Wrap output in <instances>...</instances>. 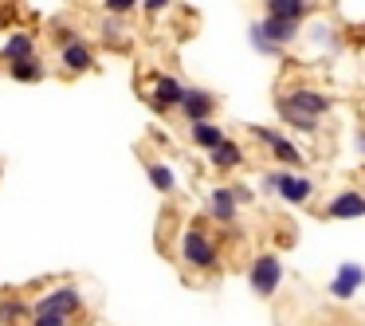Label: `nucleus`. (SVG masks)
Listing matches in <instances>:
<instances>
[{
    "mask_svg": "<svg viewBox=\"0 0 365 326\" xmlns=\"http://www.w3.org/2000/svg\"><path fill=\"white\" fill-rule=\"evenodd\" d=\"M279 279H283V263L275 255H259L252 263V287L255 295H275L279 291Z\"/></svg>",
    "mask_w": 365,
    "mask_h": 326,
    "instance_id": "nucleus-3",
    "label": "nucleus"
},
{
    "mask_svg": "<svg viewBox=\"0 0 365 326\" xmlns=\"http://www.w3.org/2000/svg\"><path fill=\"white\" fill-rule=\"evenodd\" d=\"M267 12L283 20H302L307 16V0H267Z\"/></svg>",
    "mask_w": 365,
    "mask_h": 326,
    "instance_id": "nucleus-11",
    "label": "nucleus"
},
{
    "mask_svg": "<svg viewBox=\"0 0 365 326\" xmlns=\"http://www.w3.org/2000/svg\"><path fill=\"white\" fill-rule=\"evenodd\" d=\"M181 95H185V87L177 79H158V98H153V106H158V111L177 106V103H181Z\"/></svg>",
    "mask_w": 365,
    "mask_h": 326,
    "instance_id": "nucleus-10",
    "label": "nucleus"
},
{
    "mask_svg": "<svg viewBox=\"0 0 365 326\" xmlns=\"http://www.w3.org/2000/svg\"><path fill=\"white\" fill-rule=\"evenodd\" d=\"M150 177H153V185H158L161 193L173 189V169H165V165H150Z\"/></svg>",
    "mask_w": 365,
    "mask_h": 326,
    "instance_id": "nucleus-19",
    "label": "nucleus"
},
{
    "mask_svg": "<svg viewBox=\"0 0 365 326\" xmlns=\"http://www.w3.org/2000/svg\"><path fill=\"white\" fill-rule=\"evenodd\" d=\"M361 279H365V271L357 268V263H346V268L338 271V279L330 283V291L338 295V299H349V295H354L357 287H361Z\"/></svg>",
    "mask_w": 365,
    "mask_h": 326,
    "instance_id": "nucleus-7",
    "label": "nucleus"
},
{
    "mask_svg": "<svg viewBox=\"0 0 365 326\" xmlns=\"http://www.w3.org/2000/svg\"><path fill=\"white\" fill-rule=\"evenodd\" d=\"M267 185H271V189H279V197H283V200H291V205H299V200H307V197H310V181H307V177L275 173Z\"/></svg>",
    "mask_w": 365,
    "mask_h": 326,
    "instance_id": "nucleus-5",
    "label": "nucleus"
},
{
    "mask_svg": "<svg viewBox=\"0 0 365 326\" xmlns=\"http://www.w3.org/2000/svg\"><path fill=\"white\" fill-rule=\"evenodd\" d=\"M36 326H67V315H36Z\"/></svg>",
    "mask_w": 365,
    "mask_h": 326,
    "instance_id": "nucleus-20",
    "label": "nucleus"
},
{
    "mask_svg": "<svg viewBox=\"0 0 365 326\" xmlns=\"http://www.w3.org/2000/svg\"><path fill=\"white\" fill-rule=\"evenodd\" d=\"M236 193L232 189H216L212 193V216L216 220H232V216H236Z\"/></svg>",
    "mask_w": 365,
    "mask_h": 326,
    "instance_id": "nucleus-13",
    "label": "nucleus"
},
{
    "mask_svg": "<svg viewBox=\"0 0 365 326\" xmlns=\"http://www.w3.org/2000/svg\"><path fill=\"white\" fill-rule=\"evenodd\" d=\"M32 36H24V32H16V36H9V44H4V59L9 63H16V59H28L32 56Z\"/></svg>",
    "mask_w": 365,
    "mask_h": 326,
    "instance_id": "nucleus-14",
    "label": "nucleus"
},
{
    "mask_svg": "<svg viewBox=\"0 0 365 326\" xmlns=\"http://www.w3.org/2000/svg\"><path fill=\"white\" fill-rule=\"evenodd\" d=\"M192 142L205 146V150H212V146H220V142H224V134H220L216 126H208L205 118H200V122H192Z\"/></svg>",
    "mask_w": 365,
    "mask_h": 326,
    "instance_id": "nucleus-16",
    "label": "nucleus"
},
{
    "mask_svg": "<svg viewBox=\"0 0 365 326\" xmlns=\"http://www.w3.org/2000/svg\"><path fill=\"white\" fill-rule=\"evenodd\" d=\"M279 111H283V118L294 122V126L314 130V122L330 111V98L318 95V91H294V95H287L283 103H279Z\"/></svg>",
    "mask_w": 365,
    "mask_h": 326,
    "instance_id": "nucleus-1",
    "label": "nucleus"
},
{
    "mask_svg": "<svg viewBox=\"0 0 365 326\" xmlns=\"http://www.w3.org/2000/svg\"><path fill=\"white\" fill-rule=\"evenodd\" d=\"M9 67H12V79H24V83L40 79V63H36L32 56H28V59H16V63H9Z\"/></svg>",
    "mask_w": 365,
    "mask_h": 326,
    "instance_id": "nucleus-17",
    "label": "nucleus"
},
{
    "mask_svg": "<svg viewBox=\"0 0 365 326\" xmlns=\"http://www.w3.org/2000/svg\"><path fill=\"white\" fill-rule=\"evenodd\" d=\"M20 318H24V302H0V326L20 322Z\"/></svg>",
    "mask_w": 365,
    "mask_h": 326,
    "instance_id": "nucleus-18",
    "label": "nucleus"
},
{
    "mask_svg": "<svg viewBox=\"0 0 365 326\" xmlns=\"http://www.w3.org/2000/svg\"><path fill=\"white\" fill-rule=\"evenodd\" d=\"M255 138H263V142L271 146V153H275V158H283L287 165H299L302 161V153L294 150L291 142H287V138H279V134H271V130H255Z\"/></svg>",
    "mask_w": 365,
    "mask_h": 326,
    "instance_id": "nucleus-9",
    "label": "nucleus"
},
{
    "mask_svg": "<svg viewBox=\"0 0 365 326\" xmlns=\"http://www.w3.org/2000/svg\"><path fill=\"white\" fill-rule=\"evenodd\" d=\"M177 106H181V111L189 114V122H200V118H208V114H212V95H200V91H185Z\"/></svg>",
    "mask_w": 365,
    "mask_h": 326,
    "instance_id": "nucleus-8",
    "label": "nucleus"
},
{
    "mask_svg": "<svg viewBox=\"0 0 365 326\" xmlns=\"http://www.w3.org/2000/svg\"><path fill=\"white\" fill-rule=\"evenodd\" d=\"M134 4H138V0H106V9H110V12H130Z\"/></svg>",
    "mask_w": 365,
    "mask_h": 326,
    "instance_id": "nucleus-21",
    "label": "nucleus"
},
{
    "mask_svg": "<svg viewBox=\"0 0 365 326\" xmlns=\"http://www.w3.org/2000/svg\"><path fill=\"white\" fill-rule=\"evenodd\" d=\"M165 4H169V0H145V9H150V12H161Z\"/></svg>",
    "mask_w": 365,
    "mask_h": 326,
    "instance_id": "nucleus-22",
    "label": "nucleus"
},
{
    "mask_svg": "<svg viewBox=\"0 0 365 326\" xmlns=\"http://www.w3.org/2000/svg\"><path fill=\"white\" fill-rule=\"evenodd\" d=\"M63 67H67V71H87V67H91V51L83 48V44H67V48H63Z\"/></svg>",
    "mask_w": 365,
    "mask_h": 326,
    "instance_id": "nucleus-15",
    "label": "nucleus"
},
{
    "mask_svg": "<svg viewBox=\"0 0 365 326\" xmlns=\"http://www.w3.org/2000/svg\"><path fill=\"white\" fill-rule=\"evenodd\" d=\"M181 255H185V263H192V268H212L216 263V248L200 228H189L181 236Z\"/></svg>",
    "mask_w": 365,
    "mask_h": 326,
    "instance_id": "nucleus-2",
    "label": "nucleus"
},
{
    "mask_svg": "<svg viewBox=\"0 0 365 326\" xmlns=\"http://www.w3.org/2000/svg\"><path fill=\"white\" fill-rule=\"evenodd\" d=\"M330 216H338V220L365 216V197H361V193H341V197H334L330 200Z\"/></svg>",
    "mask_w": 365,
    "mask_h": 326,
    "instance_id": "nucleus-6",
    "label": "nucleus"
},
{
    "mask_svg": "<svg viewBox=\"0 0 365 326\" xmlns=\"http://www.w3.org/2000/svg\"><path fill=\"white\" fill-rule=\"evenodd\" d=\"M361 150H365V138H361Z\"/></svg>",
    "mask_w": 365,
    "mask_h": 326,
    "instance_id": "nucleus-23",
    "label": "nucleus"
},
{
    "mask_svg": "<svg viewBox=\"0 0 365 326\" xmlns=\"http://www.w3.org/2000/svg\"><path fill=\"white\" fill-rule=\"evenodd\" d=\"M79 307V291L75 287H59V291H51V295H43L40 302H36V315H71V310Z\"/></svg>",
    "mask_w": 365,
    "mask_h": 326,
    "instance_id": "nucleus-4",
    "label": "nucleus"
},
{
    "mask_svg": "<svg viewBox=\"0 0 365 326\" xmlns=\"http://www.w3.org/2000/svg\"><path fill=\"white\" fill-rule=\"evenodd\" d=\"M208 153H212V165L216 169H232V165H240V158H244V153H240V146H232L228 138H224L220 146H212Z\"/></svg>",
    "mask_w": 365,
    "mask_h": 326,
    "instance_id": "nucleus-12",
    "label": "nucleus"
}]
</instances>
